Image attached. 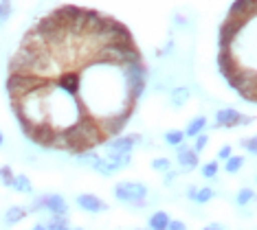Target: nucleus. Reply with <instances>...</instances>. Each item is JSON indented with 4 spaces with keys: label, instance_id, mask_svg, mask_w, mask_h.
Segmentation results:
<instances>
[{
    "label": "nucleus",
    "instance_id": "obj_13",
    "mask_svg": "<svg viewBox=\"0 0 257 230\" xmlns=\"http://www.w3.org/2000/svg\"><path fill=\"white\" fill-rule=\"evenodd\" d=\"M108 160H110V164L116 169V171H121V169H125L127 164L132 162V153H108Z\"/></svg>",
    "mask_w": 257,
    "mask_h": 230
},
{
    "label": "nucleus",
    "instance_id": "obj_31",
    "mask_svg": "<svg viewBox=\"0 0 257 230\" xmlns=\"http://www.w3.org/2000/svg\"><path fill=\"white\" fill-rule=\"evenodd\" d=\"M3 143H5V136H3V129H0V147H3Z\"/></svg>",
    "mask_w": 257,
    "mask_h": 230
},
{
    "label": "nucleus",
    "instance_id": "obj_29",
    "mask_svg": "<svg viewBox=\"0 0 257 230\" xmlns=\"http://www.w3.org/2000/svg\"><path fill=\"white\" fill-rule=\"evenodd\" d=\"M202 230H224V226H222V223H209V226Z\"/></svg>",
    "mask_w": 257,
    "mask_h": 230
},
{
    "label": "nucleus",
    "instance_id": "obj_23",
    "mask_svg": "<svg viewBox=\"0 0 257 230\" xmlns=\"http://www.w3.org/2000/svg\"><path fill=\"white\" fill-rule=\"evenodd\" d=\"M242 149H246L248 153H257V138L255 136H248V138H242Z\"/></svg>",
    "mask_w": 257,
    "mask_h": 230
},
{
    "label": "nucleus",
    "instance_id": "obj_28",
    "mask_svg": "<svg viewBox=\"0 0 257 230\" xmlns=\"http://www.w3.org/2000/svg\"><path fill=\"white\" fill-rule=\"evenodd\" d=\"M196 193H198V186H189V188H187V197H189V199H196Z\"/></svg>",
    "mask_w": 257,
    "mask_h": 230
},
{
    "label": "nucleus",
    "instance_id": "obj_25",
    "mask_svg": "<svg viewBox=\"0 0 257 230\" xmlns=\"http://www.w3.org/2000/svg\"><path fill=\"white\" fill-rule=\"evenodd\" d=\"M231 156H233V147H231V145L220 147V151H218V158H220V160H229Z\"/></svg>",
    "mask_w": 257,
    "mask_h": 230
},
{
    "label": "nucleus",
    "instance_id": "obj_22",
    "mask_svg": "<svg viewBox=\"0 0 257 230\" xmlns=\"http://www.w3.org/2000/svg\"><path fill=\"white\" fill-rule=\"evenodd\" d=\"M169 167H172V162H169L167 158H154V160H152V169L161 171V173H165V171H169Z\"/></svg>",
    "mask_w": 257,
    "mask_h": 230
},
{
    "label": "nucleus",
    "instance_id": "obj_9",
    "mask_svg": "<svg viewBox=\"0 0 257 230\" xmlns=\"http://www.w3.org/2000/svg\"><path fill=\"white\" fill-rule=\"evenodd\" d=\"M27 213H29V210L25 208V206H9L7 213H5V223H7V226H14V223H18V221L25 219Z\"/></svg>",
    "mask_w": 257,
    "mask_h": 230
},
{
    "label": "nucleus",
    "instance_id": "obj_27",
    "mask_svg": "<svg viewBox=\"0 0 257 230\" xmlns=\"http://www.w3.org/2000/svg\"><path fill=\"white\" fill-rule=\"evenodd\" d=\"M165 173H167V175H165V184H172V180L178 175L176 171H165Z\"/></svg>",
    "mask_w": 257,
    "mask_h": 230
},
{
    "label": "nucleus",
    "instance_id": "obj_12",
    "mask_svg": "<svg viewBox=\"0 0 257 230\" xmlns=\"http://www.w3.org/2000/svg\"><path fill=\"white\" fill-rule=\"evenodd\" d=\"M189 101V88L178 86L172 90V105L174 108H185V103Z\"/></svg>",
    "mask_w": 257,
    "mask_h": 230
},
{
    "label": "nucleus",
    "instance_id": "obj_5",
    "mask_svg": "<svg viewBox=\"0 0 257 230\" xmlns=\"http://www.w3.org/2000/svg\"><path fill=\"white\" fill-rule=\"evenodd\" d=\"M40 199H42L44 210H49L53 217H66L68 206H66V199H64L62 195H57V193H51V195H44V197H40Z\"/></svg>",
    "mask_w": 257,
    "mask_h": 230
},
{
    "label": "nucleus",
    "instance_id": "obj_6",
    "mask_svg": "<svg viewBox=\"0 0 257 230\" xmlns=\"http://www.w3.org/2000/svg\"><path fill=\"white\" fill-rule=\"evenodd\" d=\"M176 160H178V164L185 171H191V169H196L198 164H200V162H198V153L191 149V147H187V145H178Z\"/></svg>",
    "mask_w": 257,
    "mask_h": 230
},
{
    "label": "nucleus",
    "instance_id": "obj_32",
    "mask_svg": "<svg viewBox=\"0 0 257 230\" xmlns=\"http://www.w3.org/2000/svg\"><path fill=\"white\" fill-rule=\"evenodd\" d=\"M0 22H3V7H0Z\"/></svg>",
    "mask_w": 257,
    "mask_h": 230
},
{
    "label": "nucleus",
    "instance_id": "obj_10",
    "mask_svg": "<svg viewBox=\"0 0 257 230\" xmlns=\"http://www.w3.org/2000/svg\"><path fill=\"white\" fill-rule=\"evenodd\" d=\"M204 127H207V119H204V116H196V119L189 121V125H187L183 134H185V138H196L198 134H202Z\"/></svg>",
    "mask_w": 257,
    "mask_h": 230
},
{
    "label": "nucleus",
    "instance_id": "obj_30",
    "mask_svg": "<svg viewBox=\"0 0 257 230\" xmlns=\"http://www.w3.org/2000/svg\"><path fill=\"white\" fill-rule=\"evenodd\" d=\"M31 230H46V228H44V223H36Z\"/></svg>",
    "mask_w": 257,
    "mask_h": 230
},
{
    "label": "nucleus",
    "instance_id": "obj_17",
    "mask_svg": "<svg viewBox=\"0 0 257 230\" xmlns=\"http://www.w3.org/2000/svg\"><path fill=\"white\" fill-rule=\"evenodd\" d=\"M215 197V191L213 188H200L198 186V193H196V199L194 202H198V204H207V202H211V199Z\"/></svg>",
    "mask_w": 257,
    "mask_h": 230
},
{
    "label": "nucleus",
    "instance_id": "obj_20",
    "mask_svg": "<svg viewBox=\"0 0 257 230\" xmlns=\"http://www.w3.org/2000/svg\"><path fill=\"white\" fill-rule=\"evenodd\" d=\"M0 182H3L5 186H11V182H14V171H11L9 164L0 167Z\"/></svg>",
    "mask_w": 257,
    "mask_h": 230
},
{
    "label": "nucleus",
    "instance_id": "obj_4",
    "mask_svg": "<svg viewBox=\"0 0 257 230\" xmlns=\"http://www.w3.org/2000/svg\"><path fill=\"white\" fill-rule=\"evenodd\" d=\"M77 206L81 210H86V213H103V210H108V204L103 202L101 197L92 195V193H81V195H77Z\"/></svg>",
    "mask_w": 257,
    "mask_h": 230
},
{
    "label": "nucleus",
    "instance_id": "obj_15",
    "mask_svg": "<svg viewBox=\"0 0 257 230\" xmlns=\"http://www.w3.org/2000/svg\"><path fill=\"white\" fill-rule=\"evenodd\" d=\"M183 140H185V134L180 132V129H169V132H165V143L167 145L178 147V145H183Z\"/></svg>",
    "mask_w": 257,
    "mask_h": 230
},
{
    "label": "nucleus",
    "instance_id": "obj_19",
    "mask_svg": "<svg viewBox=\"0 0 257 230\" xmlns=\"http://www.w3.org/2000/svg\"><path fill=\"white\" fill-rule=\"evenodd\" d=\"M200 173H202V178H215V173H218V162L211 160V162H207V164H202L200 167Z\"/></svg>",
    "mask_w": 257,
    "mask_h": 230
},
{
    "label": "nucleus",
    "instance_id": "obj_2",
    "mask_svg": "<svg viewBox=\"0 0 257 230\" xmlns=\"http://www.w3.org/2000/svg\"><path fill=\"white\" fill-rule=\"evenodd\" d=\"M253 116H244L233 108H222L215 112V127H237V125H250Z\"/></svg>",
    "mask_w": 257,
    "mask_h": 230
},
{
    "label": "nucleus",
    "instance_id": "obj_14",
    "mask_svg": "<svg viewBox=\"0 0 257 230\" xmlns=\"http://www.w3.org/2000/svg\"><path fill=\"white\" fill-rule=\"evenodd\" d=\"M11 186H14L18 193H25V195L33 193V184H31V180H29L27 175H14V182H11Z\"/></svg>",
    "mask_w": 257,
    "mask_h": 230
},
{
    "label": "nucleus",
    "instance_id": "obj_7",
    "mask_svg": "<svg viewBox=\"0 0 257 230\" xmlns=\"http://www.w3.org/2000/svg\"><path fill=\"white\" fill-rule=\"evenodd\" d=\"M257 11V0H235L229 9V18H246V16H255Z\"/></svg>",
    "mask_w": 257,
    "mask_h": 230
},
{
    "label": "nucleus",
    "instance_id": "obj_1",
    "mask_svg": "<svg viewBox=\"0 0 257 230\" xmlns=\"http://www.w3.org/2000/svg\"><path fill=\"white\" fill-rule=\"evenodd\" d=\"M114 197L119 202H130L139 208H145V197H148V186L143 182H119L114 186Z\"/></svg>",
    "mask_w": 257,
    "mask_h": 230
},
{
    "label": "nucleus",
    "instance_id": "obj_24",
    "mask_svg": "<svg viewBox=\"0 0 257 230\" xmlns=\"http://www.w3.org/2000/svg\"><path fill=\"white\" fill-rule=\"evenodd\" d=\"M207 143H209V136H207V134H198V136H196V147H194V151H196V153L202 151L204 147H207Z\"/></svg>",
    "mask_w": 257,
    "mask_h": 230
},
{
    "label": "nucleus",
    "instance_id": "obj_26",
    "mask_svg": "<svg viewBox=\"0 0 257 230\" xmlns=\"http://www.w3.org/2000/svg\"><path fill=\"white\" fill-rule=\"evenodd\" d=\"M167 230H187V226L180 219H174V221H169V226H167Z\"/></svg>",
    "mask_w": 257,
    "mask_h": 230
},
{
    "label": "nucleus",
    "instance_id": "obj_16",
    "mask_svg": "<svg viewBox=\"0 0 257 230\" xmlns=\"http://www.w3.org/2000/svg\"><path fill=\"white\" fill-rule=\"evenodd\" d=\"M46 230H71L66 217H51V221L44 226Z\"/></svg>",
    "mask_w": 257,
    "mask_h": 230
},
{
    "label": "nucleus",
    "instance_id": "obj_33",
    "mask_svg": "<svg viewBox=\"0 0 257 230\" xmlns=\"http://www.w3.org/2000/svg\"><path fill=\"white\" fill-rule=\"evenodd\" d=\"M75 230H84V228H75Z\"/></svg>",
    "mask_w": 257,
    "mask_h": 230
},
{
    "label": "nucleus",
    "instance_id": "obj_8",
    "mask_svg": "<svg viewBox=\"0 0 257 230\" xmlns=\"http://www.w3.org/2000/svg\"><path fill=\"white\" fill-rule=\"evenodd\" d=\"M169 221L172 219H169V215L165 213V210H156V213H152L150 219H148L150 230H167Z\"/></svg>",
    "mask_w": 257,
    "mask_h": 230
},
{
    "label": "nucleus",
    "instance_id": "obj_21",
    "mask_svg": "<svg viewBox=\"0 0 257 230\" xmlns=\"http://www.w3.org/2000/svg\"><path fill=\"white\" fill-rule=\"evenodd\" d=\"M253 188H242V191L237 193V197H235V202H237V206H246L250 199H253Z\"/></svg>",
    "mask_w": 257,
    "mask_h": 230
},
{
    "label": "nucleus",
    "instance_id": "obj_11",
    "mask_svg": "<svg viewBox=\"0 0 257 230\" xmlns=\"http://www.w3.org/2000/svg\"><path fill=\"white\" fill-rule=\"evenodd\" d=\"M90 167L95 169L97 173L106 175V178H110V175H114V173H116V169L112 167V164H110L108 158H101V156H97V158H95V162H92Z\"/></svg>",
    "mask_w": 257,
    "mask_h": 230
},
{
    "label": "nucleus",
    "instance_id": "obj_18",
    "mask_svg": "<svg viewBox=\"0 0 257 230\" xmlns=\"http://www.w3.org/2000/svg\"><path fill=\"white\" fill-rule=\"evenodd\" d=\"M242 167H244V156H231L229 160H226V171H229V173H237Z\"/></svg>",
    "mask_w": 257,
    "mask_h": 230
},
{
    "label": "nucleus",
    "instance_id": "obj_3",
    "mask_svg": "<svg viewBox=\"0 0 257 230\" xmlns=\"http://www.w3.org/2000/svg\"><path fill=\"white\" fill-rule=\"evenodd\" d=\"M141 140H143L141 134H130V136H114L106 140L103 145H106L108 153H132L134 147L141 145Z\"/></svg>",
    "mask_w": 257,
    "mask_h": 230
}]
</instances>
